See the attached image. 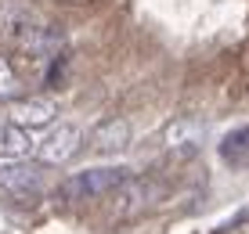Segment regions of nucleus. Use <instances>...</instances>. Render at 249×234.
<instances>
[{"instance_id":"nucleus-7","label":"nucleus","mask_w":249,"mask_h":234,"mask_svg":"<svg viewBox=\"0 0 249 234\" xmlns=\"http://www.w3.org/2000/svg\"><path fill=\"white\" fill-rule=\"evenodd\" d=\"M130 148V123L123 116L101 119L98 126L90 130V151L94 155H119Z\"/></svg>"},{"instance_id":"nucleus-1","label":"nucleus","mask_w":249,"mask_h":234,"mask_svg":"<svg viewBox=\"0 0 249 234\" xmlns=\"http://www.w3.org/2000/svg\"><path fill=\"white\" fill-rule=\"evenodd\" d=\"M126 180H130V169H126V166H94V169H80V173H72V177H65L54 195L62 198V202L112 198Z\"/></svg>"},{"instance_id":"nucleus-5","label":"nucleus","mask_w":249,"mask_h":234,"mask_svg":"<svg viewBox=\"0 0 249 234\" xmlns=\"http://www.w3.org/2000/svg\"><path fill=\"white\" fill-rule=\"evenodd\" d=\"M159 202V184L156 180H141V177H130L123 187L112 195V213L119 220H126V216H137L144 213L148 205Z\"/></svg>"},{"instance_id":"nucleus-3","label":"nucleus","mask_w":249,"mask_h":234,"mask_svg":"<svg viewBox=\"0 0 249 234\" xmlns=\"http://www.w3.org/2000/svg\"><path fill=\"white\" fill-rule=\"evenodd\" d=\"M80 148H83V130L72 123H62L36 144V159L44 166H65V162H72L80 155Z\"/></svg>"},{"instance_id":"nucleus-9","label":"nucleus","mask_w":249,"mask_h":234,"mask_svg":"<svg viewBox=\"0 0 249 234\" xmlns=\"http://www.w3.org/2000/svg\"><path fill=\"white\" fill-rule=\"evenodd\" d=\"M217 155L231 169H249V126L228 130V134L220 137V144H217Z\"/></svg>"},{"instance_id":"nucleus-11","label":"nucleus","mask_w":249,"mask_h":234,"mask_svg":"<svg viewBox=\"0 0 249 234\" xmlns=\"http://www.w3.org/2000/svg\"><path fill=\"white\" fill-rule=\"evenodd\" d=\"M18 76L11 72V65H4L0 62V101H11V98H18Z\"/></svg>"},{"instance_id":"nucleus-6","label":"nucleus","mask_w":249,"mask_h":234,"mask_svg":"<svg viewBox=\"0 0 249 234\" xmlns=\"http://www.w3.org/2000/svg\"><path fill=\"white\" fill-rule=\"evenodd\" d=\"M36 25H40V15L25 0H0V40L18 47Z\"/></svg>"},{"instance_id":"nucleus-8","label":"nucleus","mask_w":249,"mask_h":234,"mask_svg":"<svg viewBox=\"0 0 249 234\" xmlns=\"http://www.w3.org/2000/svg\"><path fill=\"white\" fill-rule=\"evenodd\" d=\"M7 116L15 119L22 130H40V126H51L58 116V101L54 98H22L15 101Z\"/></svg>"},{"instance_id":"nucleus-4","label":"nucleus","mask_w":249,"mask_h":234,"mask_svg":"<svg viewBox=\"0 0 249 234\" xmlns=\"http://www.w3.org/2000/svg\"><path fill=\"white\" fill-rule=\"evenodd\" d=\"M202 137H206V126L195 116H177L174 123H166V130H162V144H166V151L174 155V159H192V155H199Z\"/></svg>"},{"instance_id":"nucleus-10","label":"nucleus","mask_w":249,"mask_h":234,"mask_svg":"<svg viewBox=\"0 0 249 234\" xmlns=\"http://www.w3.org/2000/svg\"><path fill=\"white\" fill-rule=\"evenodd\" d=\"M29 130H22L18 123H15L11 116L7 119H0V155L4 159H18V155L29 151Z\"/></svg>"},{"instance_id":"nucleus-2","label":"nucleus","mask_w":249,"mask_h":234,"mask_svg":"<svg viewBox=\"0 0 249 234\" xmlns=\"http://www.w3.org/2000/svg\"><path fill=\"white\" fill-rule=\"evenodd\" d=\"M44 162H0V198L15 205H29L44 195Z\"/></svg>"}]
</instances>
